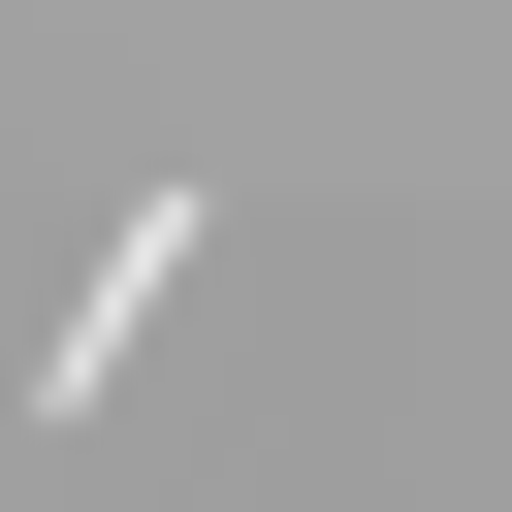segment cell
Returning <instances> with one entry per match:
<instances>
[{"label":"cell","instance_id":"obj_1","mask_svg":"<svg viewBox=\"0 0 512 512\" xmlns=\"http://www.w3.org/2000/svg\"><path fill=\"white\" fill-rule=\"evenodd\" d=\"M160 288H192V192H128V224H96V288H64V352H32V416H96V384L160 352Z\"/></svg>","mask_w":512,"mask_h":512}]
</instances>
